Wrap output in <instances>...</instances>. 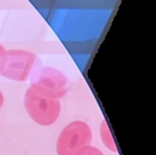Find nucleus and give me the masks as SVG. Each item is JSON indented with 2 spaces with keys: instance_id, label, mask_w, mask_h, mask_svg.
<instances>
[{
  "instance_id": "423d86ee",
  "label": "nucleus",
  "mask_w": 156,
  "mask_h": 155,
  "mask_svg": "<svg viewBox=\"0 0 156 155\" xmlns=\"http://www.w3.org/2000/svg\"><path fill=\"white\" fill-rule=\"evenodd\" d=\"M6 58H7V50L1 43H0V74H1L2 70L4 68Z\"/></svg>"
},
{
  "instance_id": "20e7f679",
  "label": "nucleus",
  "mask_w": 156,
  "mask_h": 155,
  "mask_svg": "<svg viewBox=\"0 0 156 155\" xmlns=\"http://www.w3.org/2000/svg\"><path fill=\"white\" fill-rule=\"evenodd\" d=\"M23 104L29 117L41 126L53 124L61 112V103L58 99L39 95L30 88L25 92Z\"/></svg>"
},
{
  "instance_id": "0eeeda50",
  "label": "nucleus",
  "mask_w": 156,
  "mask_h": 155,
  "mask_svg": "<svg viewBox=\"0 0 156 155\" xmlns=\"http://www.w3.org/2000/svg\"><path fill=\"white\" fill-rule=\"evenodd\" d=\"M84 155H104V153L100 150H99V149H97L96 147L91 146L86 150V152L84 153Z\"/></svg>"
},
{
  "instance_id": "6e6552de",
  "label": "nucleus",
  "mask_w": 156,
  "mask_h": 155,
  "mask_svg": "<svg viewBox=\"0 0 156 155\" xmlns=\"http://www.w3.org/2000/svg\"><path fill=\"white\" fill-rule=\"evenodd\" d=\"M3 104H4V95H3L2 92L0 91V108L2 107Z\"/></svg>"
},
{
  "instance_id": "39448f33",
  "label": "nucleus",
  "mask_w": 156,
  "mask_h": 155,
  "mask_svg": "<svg viewBox=\"0 0 156 155\" xmlns=\"http://www.w3.org/2000/svg\"><path fill=\"white\" fill-rule=\"evenodd\" d=\"M100 136L102 139L103 144L110 150L113 152H117V146L115 144L114 139H113L112 134L110 132V129L108 127V122L104 120L100 125Z\"/></svg>"
},
{
  "instance_id": "7ed1b4c3",
  "label": "nucleus",
  "mask_w": 156,
  "mask_h": 155,
  "mask_svg": "<svg viewBox=\"0 0 156 155\" xmlns=\"http://www.w3.org/2000/svg\"><path fill=\"white\" fill-rule=\"evenodd\" d=\"M42 66L38 56L34 52L12 49L7 51V58L2 77L14 81H26Z\"/></svg>"
},
{
  "instance_id": "f03ea898",
  "label": "nucleus",
  "mask_w": 156,
  "mask_h": 155,
  "mask_svg": "<svg viewBox=\"0 0 156 155\" xmlns=\"http://www.w3.org/2000/svg\"><path fill=\"white\" fill-rule=\"evenodd\" d=\"M30 89L36 93L51 99L63 97L68 90L66 76L51 66H41L31 76Z\"/></svg>"
},
{
  "instance_id": "f257e3e1",
  "label": "nucleus",
  "mask_w": 156,
  "mask_h": 155,
  "mask_svg": "<svg viewBox=\"0 0 156 155\" xmlns=\"http://www.w3.org/2000/svg\"><path fill=\"white\" fill-rule=\"evenodd\" d=\"M93 134L90 126L82 121L68 123L56 142L57 155H84L91 147Z\"/></svg>"
}]
</instances>
